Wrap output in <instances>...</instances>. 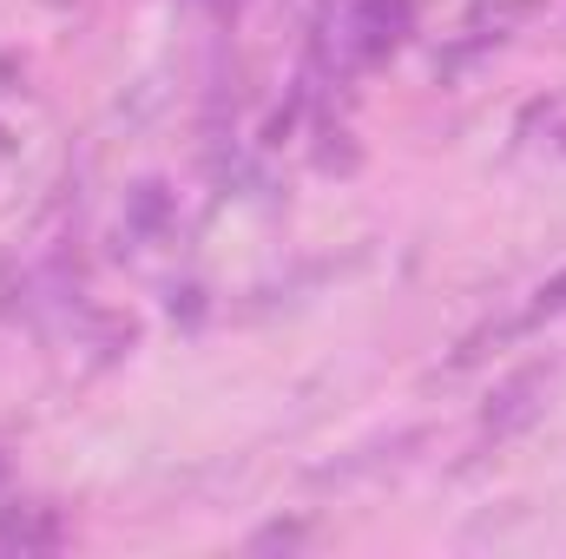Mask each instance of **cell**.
I'll return each instance as SVG.
<instances>
[{
    "instance_id": "6da1fadb",
    "label": "cell",
    "mask_w": 566,
    "mask_h": 559,
    "mask_svg": "<svg viewBox=\"0 0 566 559\" xmlns=\"http://www.w3.org/2000/svg\"><path fill=\"white\" fill-rule=\"evenodd\" d=\"M409 33V0H343V53L382 60Z\"/></svg>"
},
{
    "instance_id": "7a4b0ae2",
    "label": "cell",
    "mask_w": 566,
    "mask_h": 559,
    "mask_svg": "<svg viewBox=\"0 0 566 559\" xmlns=\"http://www.w3.org/2000/svg\"><path fill=\"white\" fill-rule=\"evenodd\" d=\"M60 547V527L40 507H0V553H46Z\"/></svg>"
},
{
    "instance_id": "3957f363",
    "label": "cell",
    "mask_w": 566,
    "mask_h": 559,
    "mask_svg": "<svg viewBox=\"0 0 566 559\" xmlns=\"http://www.w3.org/2000/svg\"><path fill=\"white\" fill-rule=\"evenodd\" d=\"M541 389H547V376H541V369H534V376H521V382H507L488 421H494V428H521V421H534V409H541L534 395H541Z\"/></svg>"
}]
</instances>
